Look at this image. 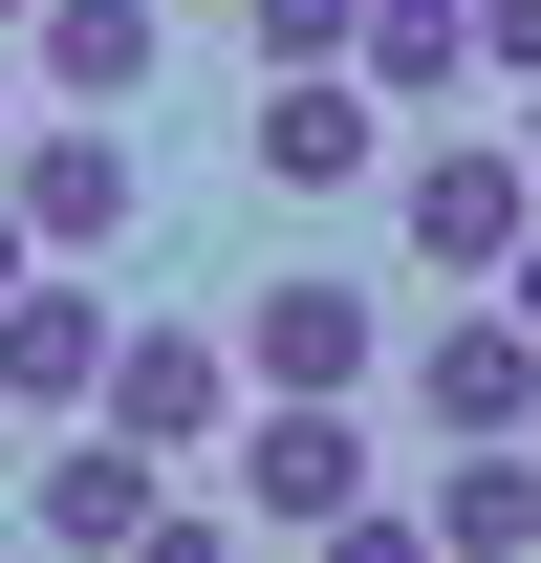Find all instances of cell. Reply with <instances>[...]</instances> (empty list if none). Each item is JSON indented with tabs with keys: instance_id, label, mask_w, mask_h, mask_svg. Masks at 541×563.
Masks as SVG:
<instances>
[{
	"instance_id": "1",
	"label": "cell",
	"mask_w": 541,
	"mask_h": 563,
	"mask_svg": "<svg viewBox=\"0 0 541 563\" xmlns=\"http://www.w3.org/2000/svg\"><path fill=\"white\" fill-rule=\"evenodd\" d=\"M390 239L476 303V282L541 239V152H520V131H433V152H390Z\"/></svg>"
},
{
	"instance_id": "2",
	"label": "cell",
	"mask_w": 541,
	"mask_h": 563,
	"mask_svg": "<svg viewBox=\"0 0 541 563\" xmlns=\"http://www.w3.org/2000/svg\"><path fill=\"white\" fill-rule=\"evenodd\" d=\"M239 174H261V196H390V87L368 66H261Z\"/></svg>"
},
{
	"instance_id": "3",
	"label": "cell",
	"mask_w": 541,
	"mask_h": 563,
	"mask_svg": "<svg viewBox=\"0 0 541 563\" xmlns=\"http://www.w3.org/2000/svg\"><path fill=\"white\" fill-rule=\"evenodd\" d=\"M217 477H239L261 542H325L346 498H368V433H346V390H261V412L217 433Z\"/></svg>"
},
{
	"instance_id": "4",
	"label": "cell",
	"mask_w": 541,
	"mask_h": 563,
	"mask_svg": "<svg viewBox=\"0 0 541 563\" xmlns=\"http://www.w3.org/2000/svg\"><path fill=\"white\" fill-rule=\"evenodd\" d=\"M239 390H261V368H239V325H174V303H152V325H109V433H152V455H217V433H239Z\"/></svg>"
},
{
	"instance_id": "5",
	"label": "cell",
	"mask_w": 541,
	"mask_h": 563,
	"mask_svg": "<svg viewBox=\"0 0 541 563\" xmlns=\"http://www.w3.org/2000/svg\"><path fill=\"white\" fill-rule=\"evenodd\" d=\"M152 520H174V455H152V433H109V412H66V455H44V498H22V542L109 563V542H152Z\"/></svg>"
},
{
	"instance_id": "6",
	"label": "cell",
	"mask_w": 541,
	"mask_h": 563,
	"mask_svg": "<svg viewBox=\"0 0 541 563\" xmlns=\"http://www.w3.org/2000/svg\"><path fill=\"white\" fill-rule=\"evenodd\" d=\"M0 174H22V217H44V261H109V239L152 217V174H131V131H109V109H66V131H22Z\"/></svg>"
},
{
	"instance_id": "7",
	"label": "cell",
	"mask_w": 541,
	"mask_h": 563,
	"mask_svg": "<svg viewBox=\"0 0 541 563\" xmlns=\"http://www.w3.org/2000/svg\"><path fill=\"white\" fill-rule=\"evenodd\" d=\"M411 412H433V455H455V433H541V325L498 303V282H476V325L411 347Z\"/></svg>"
},
{
	"instance_id": "8",
	"label": "cell",
	"mask_w": 541,
	"mask_h": 563,
	"mask_svg": "<svg viewBox=\"0 0 541 563\" xmlns=\"http://www.w3.org/2000/svg\"><path fill=\"white\" fill-rule=\"evenodd\" d=\"M109 325H131V303H87V282L44 261L0 303V390H22V412H109Z\"/></svg>"
},
{
	"instance_id": "9",
	"label": "cell",
	"mask_w": 541,
	"mask_h": 563,
	"mask_svg": "<svg viewBox=\"0 0 541 563\" xmlns=\"http://www.w3.org/2000/svg\"><path fill=\"white\" fill-rule=\"evenodd\" d=\"M368 347H390L368 282H261V303H239V368H261V390H368Z\"/></svg>"
},
{
	"instance_id": "10",
	"label": "cell",
	"mask_w": 541,
	"mask_h": 563,
	"mask_svg": "<svg viewBox=\"0 0 541 563\" xmlns=\"http://www.w3.org/2000/svg\"><path fill=\"white\" fill-rule=\"evenodd\" d=\"M22 44H44V87H66V109H152V66H174V0H44Z\"/></svg>"
},
{
	"instance_id": "11",
	"label": "cell",
	"mask_w": 541,
	"mask_h": 563,
	"mask_svg": "<svg viewBox=\"0 0 541 563\" xmlns=\"http://www.w3.org/2000/svg\"><path fill=\"white\" fill-rule=\"evenodd\" d=\"M433 542H455V563H520V542H541V455H520V433H455V477H433Z\"/></svg>"
},
{
	"instance_id": "12",
	"label": "cell",
	"mask_w": 541,
	"mask_h": 563,
	"mask_svg": "<svg viewBox=\"0 0 541 563\" xmlns=\"http://www.w3.org/2000/svg\"><path fill=\"white\" fill-rule=\"evenodd\" d=\"M346 66L390 87V109H455V87H476V0H368V44H346Z\"/></svg>"
},
{
	"instance_id": "13",
	"label": "cell",
	"mask_w": 541,
	"mask_h": 563,
	"mask_svg": "<svg viewBox=\"0 0 541 563\" xmlns=\"http://www.w3.org/2000/svg\"><path fill=\"white\" fill-rule=\"evenodd\" d=\"M239 22H261V66H346L368 44V0H239Z\"/></svg>"
},
{
	"instance_id": "14",
	"label": "cell",
	"mask_w": 541,
	"mask_h": 563,
	"mask_svg": "<svg viewBox=\"0 0 541 563\" xmlns=\"http://www.w3.org/2000/svg\"><path fill=\"white\" fill-rule=\"evenodd\" d=\"M476 87H541V0H476Z\"/></svg>"
},
{
	"instance_id": "15",
	"label": "cell",
	"mask_w": 541,
	"mask_h": 563,
	"mask_svg": "<svg viewBox=\"0 0 541 563\" xmlns=\"http://www.w3.org/2000/svg\"><path fill=\"white\" fill-rule=\"evenodd\" d=\"M22 282H44V217H22V174H0V303H22Z\"/></svg>"
},
{
	"instance_id": "16",
	"label": "cell",
	"mask_w": 541,
	"mask_h": 563,
	"mask_svg": "<svg viewBox=\"0 0 541 563\" xmlns=\"http://www.w3.org/2000/svg\"><path fill=\"white\" fill-rule=\"evenodd\" d=\"M498 303H520V325H541V239H520V261H498Z\"/></svg>"
},
{
	"instance_id": "17",
	"label": "cell",
	"mask_w": 541,
	"mask_h": 563,
	"mask_svg": "<svg viewBox=\"0 0 541 563\" xmlns=\"http://www.w3.org/2000/svg\"><path fill=\"white\" fill-rule=\"evenodd\" d=\"M0 152H22V87H0Z\"/></svg>"
},
{
	"instance_id": "18",
	"label": "cell",
	"mask_w": 541,
	"mask_h": 563,
	"mask_svg": "<svg viewBox=\"0 0 541 563\" xmlns=\"http://www.w3.org/2000/svg\"><path fill=\"white\" fill-rule=\"evenodd\" d=\"M520 152H541V87H520Z\"/></svg>"
},
{
	"instance_id": "19",
	"label": "cell",
	"mask_w": 541,
	"mask_h": 563,
	"mask_svg": "<svg viewBox=\"0 0 541 563\" xmlns=\"http://www.w3.org/2000/svg\"><path fill=\"white\" fill-rule=\"evenodd\" d=\"M0 22H44V0H0Z\"/></svg>"
},
{
	"instance_id": "20",
	"label": "cell",
	"mask_w": 541,
	"mask_h": 563,
	"mask_svg": "<svg viewBox=\"0 0 541 563\" xmlns=\"http://www.w3.org/2000/svg\"><path fill=\"white\" fill-rule=\"evenodd\" d=\"M0 412H22V390H0Z\"/></svg>"
}]
</instances>
